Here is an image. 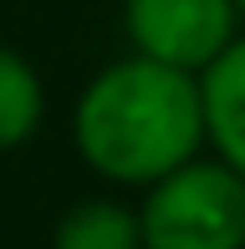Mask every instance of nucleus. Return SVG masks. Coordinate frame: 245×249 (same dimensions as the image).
Segmentation results:
<instances>
[{
	"instance_id": "0eeeda50",
	"label": "nucleus",
	"mask_w": 245,
	"mask_h": 249,
	"mask_svg": "<svg viewBox=\"0 0 245 249\" xmlns=\"http://www.w3.org/2000/svg\"><path fill=\"white\" fill-rule=\"evenodd\" d=\"M235 5H240V16H245V0H235Z\"/></svg>"
},
{
	"instance_id": "f03ea898",
	"label": "nucleus",
	"mask_w": 245,
	"mask_h": 249,
	"mask_svg": "<svg viewBox=\"0 0 245 249\" xmlns=\"http://www.w3.org/2000/svg\"><path fill=\"white\" fill-rule=\"evenodd\" d=\"M143 249H245V173L225 158H189L138 209Z\"/></svg>"
},
{
	"instance_id": "7ed1b4c3",
	"label": "nucleus",
	"mask_w": 245,
	"mask_h": 249,
	"mask_svg": "<svg viewBox=\"0 0 245 249\" xmlns=\"http://www.w3.org/2000/svg\"><path fill=\"white\" fill-rule=\"evenodd\" d=\"M122 26L138 56L199 76L240 36V5L235 0H122Z\"/></svg>"
},
{
	"instance_id": "f257e3e1",
	"label": "nucleus",
	"mask_w": 245,
	"mask_h": 249,
	"mask_svg": "<svg viewBox=\"0 0 245 249\" xmlns=\"http://www.w3.org/2000/svg\"><path fill=\"white\" fill-rule=\"evenodd\" d=\"M72 138L92 173L128 188L159 183L179 163L199 158V142H209L199 76L153 56L113 61L77 97Z\"/></svg>"
},
{
	"instance_id": "20e7f679",
	"label": "nucleus",
	"mask_w": 245,
	"mask_h": 249,
	"mask_svg": "<svg viewBox=\"0 0 245 249\" xmlns=\"http://www.w3.org/2000/svg\"><path fill=\"white\" fill-rule=\"evenodd\" d=\"M199 97H204V138L215 158L245 173V36H235L199 71Z\"/></svg>"
},
{
	"instance_id": "423d86ee",
	"label": "nucleus",
	"mask_w": 245,
	"mask_h": 249,
	"mask_svg": "<svg viewBox=\"0 0 245 249\" xmlns=\"http://www.w3.org/2000/svg\"><path fill=\"white\" fill-rule=\"evenodd\" d=\"M41 112H46V87H41L36 66L20 51L0 46V153L36 138Z\"/></svg>"
},
{
	"instance_id": "39448f33",
	"label": "nucleus",
	"mask_w": 245,
	"mask_h": 249,
	"mask_svg": "<svg viewBox=\"0 0 245 249\" xmlns=\"http://www.w3.org/2000/svg\"><path fill=\"white\" fill-rule=\"evenodd\" d=\"M57 249H143V224L118 198H82L57 219Z\"/></svg>"
}]
</instances>
